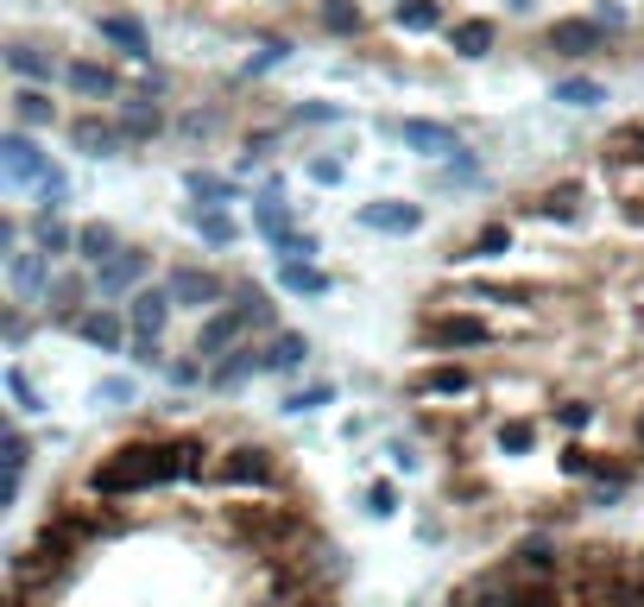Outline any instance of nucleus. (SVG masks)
Here are the masks:
<instances>
[{
	"label": "nucleus",
	"mask_w": 644,
	"mask_h": 607,
	"mask_svg": "<svg viewBox=\"0 0 644 607\" xmlns=\"http://www.w3.org/2000/svg\"><path fill=\"white\" fill-rule=\"evenodd\" d=\"M278 260H316V235H291L278 247Z\"/></svg>",
	"instance_id": "nucleus-49"
},
{
	"label": "nucleus",
	"mask_w": 644,
	"mask_h": 607,
	"mask_svg": "<svg viewBox=\"0 0 644 607\" xmlns=\"http://www.w3.org/2000/svg\"><path fill=\"white\" fill-rule=\"evenodd\" d=\"M410 386L424 392V399H462L474 380H468V368H455V361H436V368H424L417 380H410Z\"/></svg>",
	"instance_id": "nucleus-23"
},
{
	"label": "nucleus",
	"mask_w": 644,
	"mask_h": 607,
	"mask_svg": "<svg viewBox=\"0 0 644 607\" xmlns=\"http://www.w3.org/2000/svg\"><path fill=\"white\" fill-rule=\"evenodd\" d=\"M165 292H171L177 311H221V304H228V285H221L209 266H177V273L165 278Z\"/></svg>",
	"instance_id": "nucleus-7"
},
{
	"label": "nucleus",
	"mask_w": 644,
	"mask_h": 607,
	"mask_svg": "<svg viewBox=\"0 0 644 607\" xmlns=\"http://www.w3.org/2000/svg\"><path fill=\"white\" fill-rule=\"evenodd\" d=\"M171 311H177V304H171V292H165V285H139L133 304H127V330H133V335H152V342H158V335H165V323H171Z\"/></svg>",
	"instance_id": "nucleus-13"
},
{
	"label": "nucleus",
	"mask_w": 644,
	"mask_h": 607,
	"mask_svg": "<svg viewBox=\"0 0 644 607\" xmlns=\"http://www.w3.org/2000/svg\"><path fill=\"white\" fill-rule=\"evenodd\" d=\"M254 330H273V297L254 292V285H240L235 304H221V311L202 316V330H196V354H202V361H221V354L240 349V335H254Z\"/></svg>",
	"instance_id": "nucleus-2"
},
{
	"label": "nucleus",
	"mask_w": 644,
	"mask_h": 607,
	"mask_svg": "<svg viewBox=\"0 0 644 607\" xmlns=\"http://www.w3.org/2000/svg\"><path fill=\"white\" fill-rule=\"evenodd\" d=\"M120 519L108 507H89V500H70V507H58V519L44 531H58L63 545H89V538H101V531H115Z\"/></svg>",
	"instance_id": "nucleus-11"
},
{
	"label": "nucleus",
	"mask_w": 644,
	"mask_h": 607,
	"mask_svg": "<svg viewBox=\"0 0 644 607\" xmlns=\"http://www.w3.org/2000/svg\"><path fill=\"white\" fill-rule=\"evenodd\" d=\"M20 342H26V316L7 311V349H20Z\"/></svg>",
	"instance_id": "nucleus-55"
},
{
	"label": "nucleus",
	"mask_w": 644,
	"mask_h": 607,
	"mask_svg": "<svg viewBox=\"0 0 644 607\" xmlns=\"http://www.w3.org/2000/svg\"><path fill=\"white\" fill-rule=\"evenodd\" d=\"M70 330L101 354H120V342H127V323H120L115 311H82V316H70Z\"/></svg>",
	"instance_id": "nucleus-19"
},
{
	"label": "nucleus",
	"mask_w": 644,
	"mask_h": 607,
	"mask_svg": "<svg viewBox=\"0 0 644 607\" xmlns=\"http://www.w3.org/2000/svg\"><path fill=\"white\" fill-rule=\"evenodd\" d=\"M82 292H89V285H82L77 273H58V278H51V292H44V304H51L58 316H70V311H77V297H82Z\"/></svg>",
	"instance_id": "nucleus-41"
},
{
	"label": "nucleus",
	"mask_w": 644,
	"mask_h": 607,
	"mask_svg": "<svg viewBox=\"0 0 644 607\" xmlns=\"http://www.w3.org/2000/svg\"><path fill=\"white\" fill-rule=\"evenodd\" d=\"M417 342L424 349H480V342H493V323L468 311H436V316H424Z\"/></svg>",
	"instance_id": "nucleus-4"
},
{
	"label": "nucleus",
	"mask_w": 644,
	"mask_h": 607,
	"mask_svg": "<svg viewBox=\"0 0 644 607\" xmlns=\"http://www.w3.org/2000/svg\"><path fill=\"white\" fill-rule=\"evenodd\" d=\"M70 550L58 531H39V545H26L7 557V582H13V595H32V588H58L63 576H70Z\"/></svg>",
	"instance_id": "nucleus-3"
},
{
	"label": "nucleus",
	"mask_w": 644,
	"mask_h": 607,
	"mask_svg": "<svg viewBox=\"0 0 644 607\" xmlns=\"http://www.w3.org/2000/svg\"><path fill=\"white\" fill-rule=\"evenodd\" d=\"M96 32L108 45H120L127 58H152V39H146V26H139L133 13H96Z\"/></svg>",
	"instance_id": "nucleus-20"
},
{
	"label": "nucleus",
	"mask_w": 644,
	"mask_h": 607,
	"mask_svg": "<svg viewBox=\"0 0 644 607\" xmlns=\"http://www.w3.org/2000/svg\"><path fill=\"white\" fill-rule=\"evenodd\" d=\"M556 418H563L568 431H582L587 418H594V405H582V399H575V405H563V412H556Z\"/></svg>",
	"instance_id": "nucleus-53"
},
{
	"label": "nucleus",
	"mask_w": 644,
	"mask_h": 607,
	"mask_svg": "<svg viewBox=\"0 0 644 607\" xmlns=\"http://www.w3.org/2000/svg\"><path fill=\"white\" fill-rule=\"evenodd\" d=\"M254 228L273 241V247H285V241L297 235V228H291V209H285L278 196H259V203H254Z\"/></svg>",
	"instance_id": "nucleus-28"
},
{
	"label": "nucleus",
	"mask_w": 644,
	"mask_h": 607,
	"mask_svg": "<svg viewBox=\"0 0 644 607\" xmlns=\"http://www.w3.org/2000/svg\"><path fill=\"white\" fill-rule=\"evenodd\" d=\"M254 373H266V349H235V354H221V361L209 368V386L235 392L240 380H254Z\"/></svg>",
	"instance_id": "nucleus-21"
},
{
	"label": "nucleus",
	"mask_w": 644,
	"mask_h": 607,
	"mask_svg": "<svg viewBox=\"0 0 644 607\" xmlns=\"http://www.w3.org/2000/svg\"><path fill=\"white\" fill-rule=\"evenodd\" d=\"M278 285L291 297H329V273H323L316 260H285V266H278Z\"/></svg>",
	"instance_id": "nucleus-24"
},
{
	"label": "nucleus",
	"mask_w": 644,
	"mask_h": 607,
	"mask_svg": "<svg viewBox=\"0 0 644 607\" xmlns=\"http://www.w3.org/2000/svg\"><path fill=\"white\" fill-rule=\"evenodd\" d=\"M367 512H373V519H392V512H398V488H392V481H373V488H367Z\"/></svg>",
	"instance_id": "nucleus-46"
},
{
	"label": "nucleus",
	"mask_w": 644,
	"mask_h": 607,
	"mask_svg": "<svg viewBox=\"0 0 644 607\" xmlns=\"http://www.w3.org/2000/svg\"><path fill=\"white\" fill-rule=\"evenodd\" d=\"M587 20H594V26H606V32H620V26H625V7H613V0H601V7L587 13Z\"/></svg>",
	"instance_id": "nucleus-50"
},
{
	"label": "nucleus",
	"mask_w": 644,
	"mask_h": 607,
	"mask_svg": "<svg viewBox=\"0 0 644 607\" xmlns=\"http://www.w3.org/2000/svg\"><path fill=\"white\" fill-rule=\"evenodd\" d=\"M531 443H537V424H531V418L499 424V450H506V456H531Z\"/></svg>",
	"instance_id": "nucleus-42"
},
{
	"label": "nucleus",
	"mask_w": 644,
	"mask_h": 607,
	"mask_svg": "<svg viewBox=\"0 0 644 607\" xmlns=\"http://www.w3.org/2000/svg\"><path fill=\"white\" fill-rule=\"evenodd\" d=\"M291 58V45H259V58H247V70H240V77H266V70H278V63Z\"/></svg>",
	"instance_id": "nucleus-45"
},
{
	"label": "nucleus",
	"mask_w": 644,
	"mask_h": 607,
	"mask_svg": "<svg viewBox=\"0 0 644 607\" xmlns=\"http://www.w3.org/2000/svg\"><path fill=\"white\" fill-rule=\"evenodd\" d=\"M63 82H70L77 96H89V101H108V96H120V77L108 70V63H96V58L63 63Z\"/></svg>",
	"instance_id": "nucleus-18"
},
{
	"label": "nucleus",
	"mask_w": 644,
	"mask_h": 607,
	"mask_svg": "<svg viewBox=\"0 0 644 607\" xmlns=\"http://www.w3.org/2000/svg\"><path fill=\"white\" fill-rule=\"evenodd\" d=\"M632 139H638V146H644V127H638V134H632Z\"/></svg>",
	"instance_id": "nucleus-59"
},
{
	"label": "nucleus",
	"mask_w": 644,
	"mask_h": 607,
	"mask_svg": "<svg viewBox=\"0 0 644 607\" xmlns=\"http://www.w3.org/2000/svg\"><path fill=\"white\" fill-rule=\"evenodd\" d=\"M51 266H58V260L39 254V247H13V254H7V285H13V297H20V304L44 297L51 292V278H58Z\"/></svg>",
	"instance_id": "nucleus-9"
},
{
	"label": "nucleus",
	"mask_w": 644,
	"mask_h": 607,
	"mask_svg": "<svg viewBox=\"0 0 644 607\" xmlns=\"http://www.w3.org/2000/svg\"><path fill=\"white\" fill-rule=\"evenodd\" d=\"M215 481H221V488H273L278 462H273V450H259V443H235V450L215 462Z\"/></svg>",
	"instance_id": "nucleus-6"
},
{
	"label": "nucleus",
	"mask_w": 644,
	"mask_h": 607,
	"mask_svg": "<svg viewBox=\"0 0 644 607\" xmlns=\"http://www.w3.org/2000/svg\"><path fill=\"white\" fill-rule=\"evenodd\" d=\"M392 26H398V32H436V26H443V7H436V0H398V7H392Z\"/></svg>",
	"instance_id": "nucleus-32"
},
{
	"label": "nucleus",
	"mask_w": 644,
	"mask_h": 607,
	"mask_svg": "<svg viewBox=\"0 0 644 607\" xmlns=\"http://www.w3.org/2000/svg\"><path fill=\"white\" fill-rule=\"evenodd\" d=\"M329 399H335V386H329V380H323V386L285 392V412H291V418H304V412H323V405H329Z\"/></svg>",
	"instance_id": "nucleus-43"
},
{
	"label": "nucleus",
	"mask_w": 644,
	"mask_h": 607,
	"mask_svg": "<svg viewBox=\"0 0 644 607\" xmlns=\"http://www.w3.org/2000/svg\"><path fill=\"white\" fill-rule=\"evenodd\" d=\"M96 399H108V405H127V399H133V386H127V380H101Z\"/></svg>",
	"instance_id": "nucleus-52"
},
{
	"label": "nucleus",
	"mask_w": 644,
	"mask_h": 607,
	"mask_svg": "<svg viewBox=\"0 0 644 607\" xmlns=\"http://www.w3.org/2000/svg\"><path fill=\"white\" fill-rule=\"evenodd\" d=\"M304 172H310V184H323V190H335V184L348 177V165H341V158H310Z\"/></svg>",
	"instance_id": "nucleus-47"
},
{
	"label": "nucleus",
	"mask_w": 644,
	"mask_h": 607,
	"mask_svg": "<svg viewBox=\"0 0 644 607\" xmlns=\"http://www.w3.org/2000/svg\"><path fill=\"white\" fill-rule=\"evenodd\" d=\"M291 120H316V127H329V120H341V108H335V101H304Z\"/></svg>",
	"instance_id": "nucleus-48"
},
{
	"label": "nucleus",
	"mask_w": 644,
	"mask_h": 607,
	"mask_svg": "<svg viewBox=\"0 0 644 607\" xmlns=\"http://www.w3.org/2000/svg\"><path fill=\"white\" fill-rule=\"evenodd\" d=\"M0 450H7V493H20V481H26V462H32V450H26L20 424H7V431H0Z\"/></svg>",
	"instance_id": "nucleus-35"
},
{
	"label": "nucleus",
	"mask_w": 644,
	"mask_h": 607,
	"mask_svg": "<svg viewBox=\"0 0 644 607\" xmlns=\"http://www.w3.org/2000/svg\"><path fill=\"white\" fill-rule=\"evenodd\" d=\"M291 607H329V601H291Z\"/></svg>",
	"instance_id": "nucleus-57"
},
{
	"label": "nucleus",
	"mask_w": 644,
	"mask_h": 607,
	"mask_svg": "<svg viewBox=\"0 0 644 607\" xmlns=\"http://www.w3.org/2000/svg\"><path fill=\"white\" fill-rule=\"evenodd\" d=\"M7 392L20 399V412H44V399H39V386L26 380V368H7Z\"/></svg>",
	"instance_id": "nucleus-44"
},
{
	"label": "nucleus",
	"mask_w": 644,
	"mask_h": 607,
	"mask_svg": "<svg viewBox=\"0 0 644 607\" xmlns=\"http://www.w3.org/2000/svg\"><path fill=\"white\" fill-rule=\"evenodd\" d=\"M304 354H310V342L297 330H278L273 342H266V373H291V368H304Z\"/></svg>",
	"instance_id": "nucleus-29"
},
{
	"label": "nucleus",
	"mask_w": 644,
	"mask_h": 607,
	"mask_svg": "<svg viewBox=\"0 0 644 607\" xmlns=\"http://www.w3.org/2000/svg\"><path fill=\"white\" fill-rule=\"evenodd\" d=\"M556 101H563V108H601L606 89L594 77H563V82H556Z\"/></svg>",
	"instance_id": "nucleus-37"
},
{
	"label": "nucleus",
	"mask_w": 644,
	"mask_h": 607,
	"mask_svg": "<svg viewBox=\"0 0 644 607\" xmlns=\"http://www.w3.org/2000/svg\"><path fill=\"white\" fill-rule=\"evenodd\" d=\"M316 20H323V32H335V39H354V32H360V7H354V0H323Z\"/></svg>",
	"instance_id": "nucleus-34"
},
{
	"label": "nucleus",
	"mask_w": 644,
	"mask_h": 607,
	"mask_svg": "<svg viewBox=\"0 0 644 607\" xmlns=\"http://www.w3.org/2000/svg\"><path fill=\"white\" fill-rule=\"evenodd\" d=\"M506 7H512V13H531V0H506Z\"/></svg>",
	"instance_id": "nucleus-56"
},
{
	"label": "nucleus",
	"mask_w": 644,
	"mask_h": 607,
	"mask_svg": "<svg viewBox=\"0 0 644 607\" xmlns=\"http://www.w3.org/2000/svg\"><path fill=\"white\" fill-rule=\"evenodd\" d=\"M354 222L373 228V235H410V228L424 222V209H417V203H398V196H379V203H360Z\"/></svg>",
	"instance_id": "nucleus-12"
},
{
	"label": "nucleus",
	"mask_w": 644,
	"mask_h": 607,
	"mask_svg": "<svg viewBox=\"0 0 644 607\" xmlns=\"http://www.w3.org/2000/svg\"><path fill=\"white\" fill-rule=\"evenodd\" d=\"M184 190L196 196V209H221V203H235V184L215 177V172H190V177H184Z\"/></svg>",
	"instance_id": "nucleus-33"
},
{
	"label": "nucleus",
	"mask_w": 644,
	"mask_h": 607,
	"mask_svg": "<svg viewBox=\"0 0 644 607\" xmlns=\"http://www.w3.org/2000/svg\"><path fill=\"white\" fill-rule=\"evenodd\" d=\"M32 196H39V216H58L63 203H70V177H63L58 165H51V172L39 177V190H32Z\"/></svg>",
	"instance_id": "nucleus-39"
},
{
	"label": "nucleus",
	"mask_w": 644,
	"mask_h": 607,
	"mask_svg": "<svg viewBox=\"0 0 644 607\" xmlns=\"http://www.w3.org/2000/svg\"><path fill=\"white\" fill-rule=\"evenodd\" d=\"M7 70H13L26 89H51V82L63 77V63L51 58V51H39V45H7Z\"/></svg>",
	"instance_id": "nucleus-15"
},
{
	"label": "nucleus",
	"mask_w": 644,
	"mask_h": 607,
	"mask_svg": "<svg viewBox=\"0 0 644 607\" xmlns=\"http://www.w3.org/2000/svg\"><path fill=\"white\" fill-rule=\"evenodd\" d=\"M235 531L240 538H259V545H291V538H304V512H291V507H240Z\"/></svg>",
	"instance_id": "nucleus-8"
},
{
	"label": "nucleus",
	"mask_w": 644,
	"mask_h": 607,
	"mask_svg": "<svg viewBox=\"0 0 644 607\" xmlns=\"http://www.w3.org/2000/svg\"><path fill=\"white\" fill-rule=\"evenodd\" d=\"M563 469L568 474H594V456H587V450H563Z\"/></svg>",
	"instance_id": "nucleus-54"
},
{
	"label": "nucleus",
	"mask_w": 644,
	"mask_h": 607,
	"mask_svg": "<svg viewBox=\"0 0 644 607\" xmlns=\"http://www.w3.org/2000/svg\"><path fill=\"white\" fill-rule=\"evenodd\" d=\"M13 607H26V595H13Z\"/></svg>",
	"instance_id": "nucleus-58"
},
{
	"label": "nucleus",
	"mask_w": 644,
	"mask_h": 607,
	"mask_svg": "<svg viewBox=\"0 0 644 607\" xmlns=\"http://www.w3.org/2000/svg\"><path fill=\"white\" fill-rule=\"evenodd\" d=\"M202 443L184 437V443H120L115 456H101V469L89 474V493L101 500H127V493L165 488V481H202L209 462H202Z\"/></svg>",
	"instance_id": "nucleus-1"
},
{
	"label": "nucleus",
	"mask_w": 644,
	"mask_h": 607,
	"mask_svg": "<svg viewBox=\"0 0 644 607\" xmlns=\"http://www.w3.org/2000/svg\"><path fill=\"white\" fill-rule=\"evenodd\" d=\"M70 139H77V153L89 158H115L127 139H120V120H101V115H77L70 120Z\"/></svg>",
	"instance_id": "nucleus-16"
},
{
	"label": "nucleus",
	"mask_w": 644,
	"mask_h": 607,
	"mask_svg": "<svg viewBox=\"0 0 644 607\" xmlns=\"http://www.w3.org/2000/svg\"><path fill=\"white\" fill-rule=\"evenodd\" d=\"M58 120V101H51V89H13V127H51Z\"/></svg>",
	"instance_id": "nucleus-26"
},
{
	"label": "nucleus",
	"mask_w": 644,
	"mask_h": 607,
	"mask_svg": "<svg viewBox=\"0 0 644 607\" xmlns=\"http://www.w3.org/2000/svg\"><path fill=\"white\" fill-rule=\"evenodd\" d=\"M190 228L209 241V247H228V241H235V222L221 216V209H190Z\"/></svg>",
	"instance_id": "nucleus-38"
},
{
	"label": "nucleus",
	"mask_w": 644,
	"mask_h": 607,
	"mask_svg": "<svg viewBox=\"0 0 644 607\" xmlns=\"http://www.w3.org/2000/svg\"><path fill=\"white\" fill-rule=\"evenodd\" d=\"M32 247H39V254H51V260L77 254V228H63L58 216H39V222H32Z\"/></svg>",
	"instance_id": "nucleus-31"
},
{
	"label": "nucleus",
	"mask_w": 644,
	"mask_h": 607,
	"mask_svg": "<svg viewBox=\"0 0 644 607\" xmlns=\"http://www.w3.org/2000/svg\"><path fill=\"white\" fill-rule=\"evenodd\" d=\"M152 254H139V247H120L108 266H96V292L101 297H120V292H139V278H146Z\"/></svg>",
	"instance_id": "nucleus-14"
},
{
	"label": "nucleus",
	"mask_w": 644,
	"mask_h": 607,
	"mask_svg": "<svg viewBox=\"0 0 644 607\" xmlns=\"http://www.w3.org/2000/svg\"><path fill=\"white\" fill-rule=\"evenodd\" d=\"M115 254H120V235L108 228V222H89V228H77V260H89V266H108Z\"/></svg>",
	"instance_id": "nucleus-27"
},
{
	"label": "nucleus",
	"mask_w": 644,
	"mask_h": 607,
	"mask_svg": "<svg viewBox=\"0 0 644 607\" xmlns=\"http://www.w3.org/2000/svg\"><path fill=\"white\" fill-rule=\"evenodd\" d=\"M0 172H7V184H20V190H39V177L51 172V153H39V139L26 134V127H7V134H0Z\"/></svg>",
	"instance_id": "nucleus-5"
},
{
	"label": "nucleus",
	"mask_w": 644,
	"mask_h": 607,
	"mask_svg": "<svg viewBox=\"0 0 644 607\" xmlns=\"http://www.w3.org/2000/svg\"><path fill=\"white\" fill-rule=\"evenodd\" d=\"M506 569H512V576H556V569H563V550L549 545V538H525Z\"/></svg>",
	"instance_id": "nucleus-25"
},
{
	"label": "nucleus",
	"mask_w": 644,
	"mask_h": 607,
	"mask_svg": "<svg viewBox=\"0 0 644 607\" xmlns=\"http://www.w3.org/2000/svg\"><path fill=\"white\" fill-rule=\"evenodd\" d=\"M537 216L544 222H582V184H556L537 196Z\"/></svg>",
	"instance_id": "nucleus-30"
},
{
	"label": "nucleus",
	"mask_w": 644,
	"mask_h": 607,
	"mask_svg": "<svg viewBox=\"0 0 644 607\" xmlns=\"http://www.w3.org/2000/svg\"><path fill=\"white\" fill-rule=\"evenodd\" d=\"M493 39H499V26H493V20H480V13H474V20H455L449 26V51H455V58H487V51H493Z\"/></svg>",
	"instance_id": "nucleus-22"
},
{
	"label": "nucleus",
	"mask_w": 644,
	"mask_h": 607,
	"mask_svg": "<svg viewBox=\"0 0 644 607\" xmlns=\"http://www.w3.org/2000/svg\"><path fill=\"white\" fill-rule=\"evenodd\" d=\"M158 134H165V115L146 108V101H133V108L120 115V139H158Z\"/></svg>",
	"instance_id": "nucleus-36"
},
{
	"label": "nucleus",
	"mask_w": 644,
	"mask_h": 607,
	"mask_svg": "<svg viewBox=\"0 0 644 607\" xmlns=\"http://www.w3.org/2000/svg\"><path fill=\"white\" fill-rule=\"evenodd\" d=\"M392 134L405 139L410 153H424V158H462V153H468V146H462V134H455V127H443V120H424V115L398 120Z\"/></svg>",
	"instance_id": "nucleus-10"
},
{
	"label": "nucleus",
	"mask_w": 644,
	"mask_h": 607,
	"mask_svg": "<svg viewBox=\"0 0 644 607\" xmlns=\"http://www.w3.org/2000/svg\"><path fill=\"white\" fill-rule=\"evenodd\" d=\"M499 254H512V228H506V222H487V228L474 235L468 260H499Z\"/></svg>",
	"instance_id": "nucleus-40"
},
{
	"label": "nucleus",
	"mask_w": 644,
	"mask_h": 607,
	"mask_svg": "<svg viewBox=\"0 0 644 607\" xmlns=\"http://www.w3.org/2000/svg\"><path fill=\"white\" fill-rule=\"evenodd\" d=\"M601 39H606V26H594V20H556L549 26V51H563V58H594Z\"/></svg>",
	"instance_id": "nucleus-17"
},
{
	"label": "nucleus",
	"mask_w": 644,
	"mask_h": 607,
	"mask_svg": "<svg viewBox=\"0 0 644 607\" xmlns=\"http://www.w3.org/2000/svg\"><path fill=\"white\" fill-rule=\"evenodd\" d=\"M133 361H139V368H165V354H158L152 335H139V342H133Z\"/></svg>",
	"instance_id": "nucleus-51"
}]
</instances>
